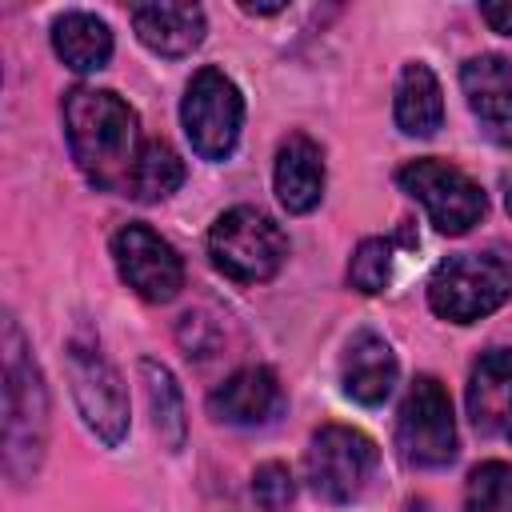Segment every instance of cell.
Wrapping results in <instances>:
<instances>
[{"mask_svg":"<svg viewBox=\"0 0 512 512\" xmlns=\"http://www.w3.org/2000/svg\"><path fill=\"white\" fill-rule=\"evenodd\" d=\"M280 380L272 368L264 364H252V368H240L232 372L212 396H208V412L212 420L220 424H232V428H252V424H268L280 408Z\"/></svg>","mask_w":512,"mask_h":512,"instance_id":"7c38bea8","label":"cell"},{"mask_svg":"<svg viewBox=\"0 0 512 512\" xmlns=\"http://www.w3.org/2000/svg\"><path fill=\"white\" fill-rule=\"evenodd\" d=\"M396 124L404 136H432L444 124V92L436 72L424 60L404 64L396 80Z\"/></svg>","mask_w":512,"mask_h":512,"instance_id":"e0dca14e","label":"cell"},{"mask_svg":"<svg viewBox=\"0 0 512 512\" xmlns=\"http://www.w3.org/2000/svg\"><path fill=\"white\" fill-rule=\"evenodd\" d=\"M504 204H508V216H512V184H508V196H504Z\"/></svg>","mask_w":512,"mask_h":512,"instance_id":"484cf974","label":"cell"},{"mask_svg":"<svg viewBox=\"0 0 512 512\" xmlns=\"http://www.w3.org/2000/svg\"><path fill=\"white\" fill-rule=\"evenodd\" d=\"M480 16L488 20L492 32L512 36V4H480Z\"/></svg>","mask_w":512,"mask_h":512,"instance_id":"cb8c5ba5","label":"cell"},{"mask_svg":"<svg viewBox=\"0 0 512 512\" xmlns=\"http://www.w3.org/2000/svg\"><path fill=\"white\" fill-rule=\"evenodd\" d=\"M272 188H276V200L284 204V212H292V216L312 212L324 196V152H320V144L308 140L304 132H292L276 148Z\"/></svg>","mask_w":512,"mask_h":512,"instance_id":"4fadbf2b","label":"cell"},{"mask_svg":"<svg viewBox=\"0 0 512 512\" xmlns=\"http://www.w3.org/2000/svg\"><path fill=\"white\" fill-rule=\"evenodd\" d=\"M464 512H512V460H484L472 468Z\"/></svg>","mask_w":512,"mask_h":512,"instance_id":"44dd1931","label":"cell"},{"mask_svg":"<svg viewBox=\"0 0 512 512\" xmlns=\"http://www.w3.org/2000/svg\"><path fill=\"white\" fill-rule=\"evenodd\" d=\"M460 88L480 124H488L492 132L512 128V60H504L496 52L464 60Z\"/></svg>","mask_w":512,"mask_h":512,"instance_id":"2e32d148","label":"cell"},{"mask_svg":"<svg viewBox=\"0 0 512 512\" xmlns=\"http://www.w3.org/2000/svg\"><path fill=\"white\" fill-rule=\"evenodd\" d=\"M464 400L480 436L512 444V348H492L476 360Z\"/></svg>","mask_w":512,"mask_h":512,"instance_id":"8fae6325","label":"cell"},{"mask_svg":"<svg viewBox=\"0 0 512 512\" xmlns=\"http://www.w3.org/2000/svg\"><path fill=\"white\" fill-rule=\"evenodd\" d=\"M396 448L408 468H444L456 456V416L436 376L412 380L396 416Z\"/></svg>","mask_w":512,"mask_h":512,"instance_id":"ba28073f","label":"cell"},{"mask_svg":"<svg viewBox=\"0 0 512 512\" xmlns=\"http://www.w3.org/2000/svg\"><path fill=\"white\" fill-rule=\"evenodd\" d=\"M396 184L424 204L428 220L436 224V232L444 236H464L472 224H480L488 200H484V188L460 172L456 164H444L436 156H420V160H408L400 172H396Z\"/></svg>","mask_w":512,"mask_h":512,"instance_id":"52a82bcc","label":"cell"},{"mask_svg":"<svg viewBox=\"0 0 512 512\" xmlns=\"http://www.w3.org/2000/svg\"><path fill=\"white\" fill-rule=\"evenodd\" d=\"M240 8H244L248 16H276V12H284L288 4H248V0H244Z\"/></svg>","mask_w":512,"mask_h":512,"instance_id":"d4e9b609","label":"cell"},{"mask_svg":"<svg viewBox=\"0 0 512 512\" xmlns=\"http://www.w3.org/2000/svg\"><path fill=\"white\" fill-rule=\"evenodd\" d=\"M64 136L76 168L100 192H128L140 160V116L108 88H72L64 96Z\"/></svg>","mask_w":512,"mask_h":512,"instance_id":"6da1fadb","label":"cell"},{"mask_svg":"<svg viewBox=\"0 0 512 512\" xmlns=\"http://www.w3.org/2000/svg\"><path fill=\"white\" fill-rule=\"evenodd\" d=\"M388 280H392V244L384 236L360 240L348 260V284L364 296H376L388 288Z\"/></svg>","mask_w":512,"mask_h":512,"instance_id":"7402d4cb","label":"cell"},{"mask_svg":"<svg viewBox=\"0 0 512 512\" xmlns=\"http://www.w3.org/2000/svg\"><path fill=\"white\" fill-rule=\"evenodd\" d=\"M396 376H400V364H396V352L384 336L356 332L348 340L344 360H340V384L356 404H368V408L384 404L396 388Z\"/></svg>","mask_w":512,"mask_h":512,"instance_id":"5bb4252c","label":"cell"},{"mask_svg":"<svg viewBox=\"0 0 512 512\" xmlns=\"http://www.w3.org/2000/svg\"><path fill=\"white\" fill-rule=\"evenodd\" d=\"M132 32L148 52L176 60L200 48L208 24L200 4H140L132 8Z\"/></svg>","mask_w":512,"mask_h":512,"instance_id":"9a60e30c","label":"cell"},{"mask_svg":"<svg viewBox=\"0 0 512 512\" xmlns=\"http://www.w3.org/2000/svg\"><path fill=\"white\" fill-rule=\"evenodd\" d=\"M48 392L24 344L16 316L4 320V464L12 480H28L44 456Z\"/></svg>","mask_w":512,"mask_h":512,"instance_id":"7a4b0ae2","label":"cell"},{"mask_svg":"<svg viewBox=\"0 0 512 512\" xmlns=\"http://www.w3.org/2000/svg\"><path fill=\"white\" fill-rule=\"evenodd\" d=\"M140 380H144V392H148V408H152V424H156V436L168 452H180L184 448V436H188V416H184V392L176 384V376L160 364V360H140Z\"/></svg>","mask_w":512,"mask_h":512,"instance_id":"d6986e66","label":"cell"},{"mask_svg":"<svg viewBox=\"0 0 512 512\" xmlns=\"http://www.w3.org/2000/svg\"><path fill=\"white\" fill-rule=\"evenodd\" d=\"M180 124L200 160H228L244 128V96L220 68H200L180 100Z\"/></svg>","mask_w":512,"mask_h":512,"instance_id":"5b68a950","label":"cell"},{"mask_svg":"<svg viewBox=\"0 0 512 512\" xmlns=\"http://www.w3.org/2000/svg\"><path fill=\"white\" fill-rule=\"evenodd\" d=\"M68 384H72V400L88 432L100 444L116 448L128 436V392L120 384V372L112 368V360L100 352L96 340L88 336L68 340Z\"/></svg>","mask_w":512,"mask_h":512,"instance_id":"8992f818","label":"cell"},{"mask_svg":"<svg viewBox=\"0 0 512 512\" xmlns=\"http://www.w3.org/2000/svg\"><path fill=\"white\" fill-rule=\"evenodd\" d=\"M180 184H184V160H180V152L168 140H144L128 192L140 204H156V200L172 196Z\"/></svg>","mask_w":512,"mask_h":512,"instance_id":"ffe728a7","label":"cell"},{"mask_svg":"<svg viewBox=\"0 0 512 512\" xmlns=\"http://www.w3.org/2000/svg\"><path fill=\"white\" fill-rule=\"evenodd\" d=\"M52 48L72 72H96L112 60V28L92 12H64L52 20Z\"/></svg>","mask_w":512,"mask_h":512,"instance_id":"ac0fdd59","label":"cell"},{"mask_svg":"<svg viewBox=\"0 0 512 512\" xmlns=\"http://www.w3.org/2000/svg\"><path fill=\"white\" fill-rule=\"evenodd\" d=\"M376 468V444L360 428L348 424H324L308 452H304V476L308 488L328 504H348L364 492L368 476Z\"/></svg>","mask_w":512,"mask_h":512,"instance_id":"9c48e42d","label":"cell"},{"mask_svg":"<svg viewBox=\"0 0 512 512\" xmlns=\"http://www.w3.org/2000/svg\"><path fill=\"white\" fill-rule=\"evenodd\" d=\"M512 296V272L496 256L460 252L432 268L428 276V308L452 324H476L492 316Z\"/></svg>","mask_w":512,"mask_h":512,"instance_id":"277c9868","label":"cell"},{"mask_svg":"<svg viewBox=\"0 0 512 512\" xmlns=\"http://www.w3.org/2000/svg\"><path fill=\"white\" fill-rule=\"evenodd\" d=\"M252 496H256V504H260L264 512H280V508H288L292 496H296V480H292L288 464H280V460L260 464V468L252 472Z\"/></svg>","mask_w":512,"mask_h":512,"instance_id":"603a6c76","label":"cell"},{"mask_svg":"<svg viewBox=\"0 0 512 512\" xmlns=\"http://www.w3.org/2000/svg\"><path fill=\"white\" fill-rule=\"evenodd\" d=\"M208 256H212L216 272H224L228 280L264 284L280 272V264L288 256V240L268 212H260L252 204H236L216 216V224L208 232Z\"/></svg>","mask_w":512,"mask_h":512,"instance_id":"3957f363","label":"cell"},{"mask_svg":"<svg viewBox=\"0 0 512 512\" xmlns=\"http://www.w3.org/2000/svg\"><path fill=\"white\" fill-rule=\"evenodd\" d=\"M112 260H116L120 280L148 304H168L184 288L180 252L148 224H124L112 236Z\"/></svg>","mask_w":512,"mask_h":512,"instance_id":"30bf717a","label":"cell"}]
</instances>
